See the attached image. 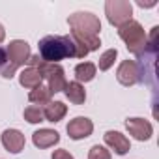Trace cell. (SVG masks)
Listing matches in <instances>:
<instances>
[{"mask_svg":"<svg viewBox=\"0 0 159 159\" xmlns=\"http://www.w3.org/2000/svg\"><path fill=\"white\" fill-rule=\"evenodd\" d=\"M67 25L71 28V39L79 45H83L88 52L98 51L101 45L99 39V30H101V21L98 15L90 11H75L73 15L67 17Z\"/></svg>","mask_w":159,"mask_h":159,"instance_id":"obj_1","label":"cell"},{"mask_svg":"<svg viewBox=\"0 0 159 159\" xmlns=\"http://www.w3.org/2000/svg\"><path fill=\"white\" fill-rule=\"evenodd\" d=\"M38 47L39 58L49 64H58L64 58H77V47L71 36H47Z\"/></svg>","mask_w":159,"mask_h":159,"instance_id":"obj_2","label":"cell"},{"mask_svg":"<svg viewBox=\"0 0 159 159\" xmlns=\"http://www.w3.org/2000/svg\"><path fill=\"white\" fill-rule=\"evenodd\" d=\"M118 36L124 39V43L127 45L129 52H133L135 56H142L144 54V51L148 47V36H146V32H144L140 23L131 19L129 23H125V25H122L118 28Z\"/></svg>","mask_w":159,"mask_h":159,"instance_id":"obj_3","label":"cell"},{"mask_svg":"<svg viewBox=\"0 0 159 159\" xmlns=\"http://www.w3.org/2000/svg\"><path fill=\"white\" fill-rule=\"evenodd\" d=\"M6 54H8V60H6L8 66L2 69V77L4 79H11L13 73L21 66H25L28 62V58H30V45L25 39H13V41H10Z\"/></svg>","mask_w":159,"mask_h":159,"instance_id":"obj_4","label":"cell"},{"mask_svg":"<svg viewBox=\"0 0 159 159\" xmlns=\"http://www.w3.org/2000/svg\"><path fill=\"white\" fill-rule=\"evenodd\" d=\"M105 15L107 21L112 26H122L131 21L133 17V6L129 0H107L105 2Z\"/></svg>","mask_w":159,"mask_h":159,"instance_id":"obj_5","label":"cell"},{"mask_svg":"<svg viewBox=\"0 0 159 159\" xmlns=\"http://www.w3.org/2000/svg\"><path fill=\"white\" fill-rule=\"evenodd\" d=\"M116 79L124 86H133L140 81V69L135 60H124L116 69Z\"/></svg>","mask_w":159,"mask_h":159,"instance_id":"obj_6","label":"cell"},{"mask_svg":"<svg viewBox=\"0 0 159 159\" xmlns=\"http://www.w3.org/2000/svg\"><path fill=\"white\" fill-rule=\"evenodd\" d=\"M66 131H67L69 139H73V140H83V139H86V137L92 135L94 124H92V120L86 118V116H77V118H73V120L67 124Z\"/></svg>","mask_w":159,"mask_h":159,"instance_id":"obj_7","label":"cell"},{"mask_svg":"<svg viewBox=\"0 0 159 159\" xmlns=\"http://www.w3.org/2000/svg\"><path fill=\"white\" fill-rule=\"evenodd\" d=\"M125 129L137 140H148L152 137V133H153L152 124L148 120H144V118H127L125 120Z\"/></svg>","mask_w":159,"mask_h":159,"instance_id":"obj_8","label":"cell"},{"mask_svg":"<svg viewBox=\"0 0 159 159\" xmlns=\"http://www.w3.org/2000/svg\"><path fill=\"white\" fill-rule=\"evenodd\" d=\"M103 139H105V144L111 150H114V153H118V155H124V153H127L131 150L129 139L125 135H122L120 131H107L103 135Z\"/></svg>","mask_w":159,"mask_h":159,"instance_id":"obj_9","label":"cell"},{"mask_svg":"<svg viewBox=\"0 0 159 159\" xmlns=\"http://www.w3.org/2000/svg\"><path fill=\"white\" fill-rule=\"evenodd\" d=\"M26 144V139L25 135L19 131V129H6L2 133V146L11 152V153H19Z\"/></svg>","mask_w":159,"mask_h":159,"instance_id":"obj_10","label":"cell"},{"mask_svg":"<svg viewBox=\"0 0 159 159\" xmlns=\"http://www.w3.org/2000/svg\"><path fill=\"white\" fill-rule=\"evenodd\" d=\"M32 142L39 150H45V148H51V146L58 144L60 142V135L54 129H47V127L45 129H38V131L32 133Z\"/></svg>","mask_w":159,"mask_h":159,"instance_id":"obj_11","label":"cell"},{"mask_svg":"<svg viewBox=\"0 0 159 159\" xmlns=\"http://www.w3.org/2000/svg\"><path fill=\"white\" fill-rule=\"evenodd\" d=\"M41 81H43V77H41L39 69H36V67H25L19 73V83H21V86H25L28 90H34L36 86H39Z\"/></svg>","mask_w":159,"mask_h":159,"instance_id":"obj_12","label":"cell"},{"mask_svg":"<svg viewBox=\"0 0 159 159\" xmlns=\"http://www.w3.org/2000/svg\"><path fill=\"white\" fill-rule=\"evenodd\" d=\"M66 114H67V107H66L62 101H51V103H47V105L43 107V118H45L47 122L56 124V122H60Z\"/></svg>","mask_w":159,"mask_h":159,"instance_id":"obj_13","label":"cell"},{"mask_svg":"<svg viewBox=\"0 0 159 159\" xmlns=\"http://www.w3.org/2000/svg\"><path fill=\"white\" fill-rule=\"evenodd\" d=\"M64 94L73 105H83L86 101V90H84V86L81 83H77V81L67 83L66 88H64Z\"/></svg>","mask_w":159,"mask_h":159,"instance_id":"obj_14","label":"cell"},{"mask_svg":"<svg viewBox=\"0 0 159 159\" xmlns=\"http://www.w3.org/2000/svg\"><path fill=\"white\" fill-rule=\"evenodd\" d=\"M96 64L92 62H81V64H77L75 66V79H77V83H90L92 79L96 77Z\"/></svg>","mask_w":159,"mask_h":159,"instance_id":"obj_15","label":"cell"},{"mask_svg":"<svg viewBox=\"0 0 159 159\" xmlns=\"http://www.w3.org/2000/svg\"><path fill=\"white\" fill-rule=\"evenodd\" d=\"M51 90L47 88V86H43V84H39V86H36L34 90H30V94H28V99H30V103H34V105H39V107H45L47 103H51Z\"/></svg>","mask_w":159,"mask_h":159,"instance_id":"obj_16","label":"cell"},{"mask_svg":"<svg viewBox=\"0 0 159 159\" xmlns=\"http://www.w3.org/2000/svg\"><path fill=\"white\" fill-rule=\"evenodd\" d=\"M23 116H25V120H26L28 124L45 122V118H43V107H39V105H30V107H26L25 112H23Z\"/></svg>","mask_w":159,"mask_h":159,"instance_id":"obj_17","label":"cell"},{"mask_svg":"<svg viewBox=\"0 0 159 159\" xmlns=\"http://www.w3.org/2000/svg\"><path fill=\"white\" fill-rule=\"evenodd\" d=\"M116 56H118V51H116V49H109V51H105V52L99 56V62H98L99 71H107V69H111V67L114 66Z\"/></svg>","mask_w":159,"mask_h":159,"instance_id":"obj_18","label":"cell"},{"mask_svg":"<svg viewBox=\"0 0 159 159\" xmlns=\"http://www.w3.org/2000/svg\"><path fill=\"white\" fill-rule=\"evenodd\" d=\"M88 159H112V155H111V152H109L105 146L96 144V146L90 148V152H88Z\"/></svg>","mask_w":159,"mask_h":159,"instance_id":"obj_19","label":"cell"},{"mask_svg":"<svg viewBox=\"0 0 159 159\" xmlns=\"http://www.w3.org/2000/svg\"><path fill=\"white\" fill-rule=\"evenodd\" d=\"M51 159H73V155L67 150H54Z\"/></svg>","mask_w":159,"mask_h":159,"instance_id":"obj_20","label":"cell"},{"mask_svg":"<svg viewBox=\"0 0 159 159\" xmlns=\"http://www.w3.org/2000/svg\"><path fill=\"white\" fill-rule=\"evenodd\" d=\"M140 8H152V6H155L157 2H155V0H152V2H144V0H139V2H137Z\"/></svg>","mask_w":159,"mask_h":159,"instance_id":"obj_21","label":"cell"},{"mask_svg":"<svg viewBox=\"0 0 159 159\" xmlns=\"http://www.w3.org/2000/svg\"><path fill=\"white\" fill-rule=\"evenodd\" d=\"M6 60H8L6 49H2V47H0V66H2V64H6Z\"/></svg>","mask_w":159,"mask_h":159,"instance_id":"obj_22","label":"cell"},{"mask_svg":"<svg viewBox=\"0 0 159 159\" xmlns=\"http://www.w3.org/2000/svg\"><path fill=\"white\" fill-rule=\"evenodd\" d=\"M6 39V30H4V26L2 25H0V43H2Z\"/></svg>","mask_w":159,"mask_h":159,"instance_id":"obj_23","label":"cell"}]
</instances>
